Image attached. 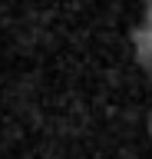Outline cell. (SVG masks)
I'll return each mask as SVG.
<instances>
[{"mask_svg":"<svg viewBox=\"0 0 152 159\" xmlns=\"http://www.w3.org/2000/svg\"><path fill=\"white\" fill-rule=\"evenodd\" d=\"M132 40H136L139 60H142V63H145V66L152 70V7H145V13H142V23L136 27Z\"/></svg>","mask_w":152,"mask_h":159,"instance_id":"cell-1","label":"cell"},{"mask_svg":"<svg viewBox=\"0 0 152 159\" xmlns=\"http://www.w3.org/2000/svg\"><path fill=\"white\" fill-rule=\"evenodd\" d=\"M145 7H152V0H145Z\"/></svg>","mask_w":152,"mask_h":159,"instance_id":"cell-2","label":"cell"}]
</instances>
